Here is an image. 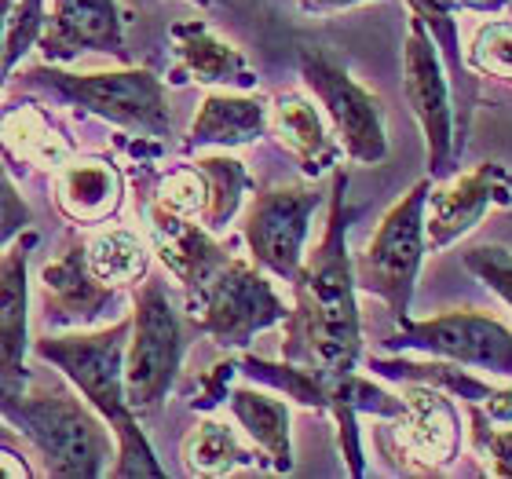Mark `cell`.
<instances>
[{"mask_svg": "<svg viewBox=\"0 0 512 479\" xmlns=\"http://www.w3.org/2000/svg\"><path fill=\"white\" fill-rule=\"evenodd\" d=\"M366 366L377 377H388V381H399V384H432L439 392H447L450 399H465V403H476V406H483L494 395V384L472 377L469 370H461L458 362L450 359L406 362V359H377V355H370Z\"/></svg>", "mask_w": 512, "mask_h": 479, "instance_id": "26", "label": "cell"}, {"mask_svg": "<svg viewBox=\"0 0 512 479\" xmlns=\"http://www.w3.org/2000/svg\"><path fill=\"white\" fill-rule=\"evenodd\" d=\"M88 249V267L96 271L107 286H136L150 271V249L147 242L128 231V227H107L85 242Z\"/></svg>", "mask_w": 512, "mask_h": 479, "instance_id": "27", "label": "cell"}, {"mask_svg": "<svg viewBox=\"0 0 512 479\" xmlns=\"http://www.w3.org/2000/svg\"><path fill=\"white\" fill-rule=\"evenodd\" d=\"M289 308L264 271L242 256H227L220 271L187 300V319L220 348H249L256 333L286 322Z\"/></svg>", "mask_w": 512, "mask_h": 479, "instance_id": "7", "label": "cell"}, {"mask_svg": "<svg viewBox=\"0 0 512 479\" xmlns=\"http://www.w3.org/2000/svg\"><path fill=\"white\" fill-rule=\"evenodd\" d=\"M187 352V322L169 286L147 271L132 293V333L125 348V395L136 417H154L169 399Z\"/></svg>", "mask_w": 512, "mask_h": 479, "instance_id": "5", "label": "cell"}, {"mask_svg": "<svg viewBox=\"0 0 512 479\" xmlns=\"http://www.w3.org/2000/svg\"><path fill=\"white\" fill-rule=\"evenodd\" d=\"M326 191L319 187H271L260 191L242 220V238L249 245L253 264L267 275L293 286L304 264V242L311 231V216L319 213Z\"/></svg>", "mask_w": 512, "mask_h": 479, "instance_id": "11", "label": "cell"}, {"mask_svg": "<svg viewBox=\"0 0 512 479\" xmlns=\"http://www.w3.org/2000/svg\"><path fill=\"white\" fill-rule=\"evenodd\" d=\"M465 267L512 308V253L505 245H472L465 253Z\"/></svg>", "mask_w": 512, "mask_h": 479, "instance_id": "32", "label": "cell"}, {"mask_svg": "<svg viewBox=\"0 0 512 479\" xmlns=\"http://www.w3.org/2000/svg\"><path fill=\"white\" fill-rule=\"evenodd\" d=\"M26 92L52 99L59 107H74L77 114H92L110 125L136 132L147 139L172 136V114L165 103V88L150 70H110V74H70L55 63L26 66L19 74Z\"/></svg>", "mask_w": 512, "mask_h": 479, "instance_id": "4", "label": "cell"}, {"mask_svg": "<svg viewBox=\"0 0 512 479\" xmlns=\"http://www.w3.org/2000/svg\"><path fill=\"white\" fill-rule=\"evenodd\" d=\"M472 421V447L491 458L494 476H512V428H494V421L483 414V406L469 403Z\"/></svg>", "mask_w": 512, "mask_h": 479, "instance_id": "33", "label": "cell"}, {"mask_svg": "<svg viewBox=\"0 0 512 479\" xmlns=\"http://www.w3.org/2000/svg\"><path fill=\"white\" fill-rule=\"evenodd\" d=\"M392 428V454L399 469L432 472L458 458V410L450 395L432 384H403V414L395 417Z\"/></svg>", "mask_w": 512, "mask_h": 479, "instance_id": "12", "label": "cell"}, {"mask_svg": "<svg viewBox=\"0 0 512 479\" xmlns=\"http://www.w3.org/2000/svg\"><path fill=\"white\" fill-rule=\"evenodd\" d=\"M227 406L246 428V436L264 450L267 465L275 472H293V439H289V406L282 399L256 388H231Z\"/></svg>", "mask_w": 512, "mask_h": 479, "instance_id": "23", "label": "cell"}, {"mask_svg": "<svg viewBox=\"0 0 512 479\" xmlns=\"http://www.w3.org/2000/svg\"><path fill=\"white\" fill-rule=\"evenodd\" d=\"M0 476H15V479H26L30 476V465H22L15 454H8V450H0Z\"/></svg>", "mask_w": 512, "mask_h": 479, "instance_id": "37", "label": "cell"}, {"mask_svg": "<svg viewBox=\"0 0 512 479\" xmlns=\"http://www.w3.org/2000/svg\"><path fill=\"white\" fill-rule=\"evenodd\" d=\"M205 176V187H209V202H205L202 224L220 235L231 220L238 216L246 194L253 191V180H249V169L238 158H224V154H209V158L194 161Z\"/></svg>", "mask_w": 512, "mask_h": 479, "instance_id": "28", "label": "cell"}, {"mask_svg": "<svg viewBox=\"0 0 512 479\" xmlns=\"http://www.w3.org/2000/svg\"><path fill=\"white\" fill-rule=\"evenodd\" d=\"M267 128L282 147L300 161L304 176L319 180L341 165V143L322 125L319 107L300 92H282L267 107Z\"/></svg>", "mask_w": 512, "mask_h": 479, "instance_id": "19", "label": "cell"}, {"mask_svg": "<svg viewBox=\"0 0 512 479\" xmlns=\"http://www.w3.org/2000/svg\"><path fill=\"white\" fill-rule=\"evenodd\" d=\"M0 147L8 158L33 165V169L59 172L70 161V143L41 107H11L0 118Z\"/></svg>", "mask_w": 512, "mask_h": 479, "instance_id": "24", "label": "cell"}, {"mask_svg": "<svg viewBox=\"0 0 512 479\" xmlns=\"http://www.w3.org/2000/svg\"><path fill=\"white\" fill-rule=\"evenodd\" d=\"M154 202L165 205L169 213L202 220L205 202H209V187H205L202 169L198 165H176V169L161 172L158 183H154Z\"/></svg>", "mask_w": 512, "mask_h": 479, "instance_id": "29", "label": "cell"}, {"mask_svg": "<svg viewBox=\"0 0 512 479\" xmlns=\"http://www.w3.org/2000/svg\"><path fill=\"white\" fill-rule=\"evenodd\" d=\"M44 293V322L48 326H92L103 315L121 308V289L107 286L103 278L88 267L85 242H74L63 256L41 271Z\"/></svg>", "mask_w": 512, "mask_h": 479, "instance_id": "15", "label": "cell"}, {"mask_svg": "<svg viewBox=\"0 0 512 479\" xmlns=\"http://www.w3.org/2000/svg\"><path fill=\"white\" fill-rule=\"evenodd\" d=\"M392 352H425L436 359H450L469 370L494 373V377H509L512 381V330L498 319L483 315V311H447L436 319L399 322L395 337H388Z\"/></svg>", "mask_w": 512, "mask_h": 479, "instance_id": "10", "label": "cell"}, {"mask_svg": "<svg viewBox=\"0 0 512 479\" xmlns=\"http://www.w3.org/2000/svg\"><path fill=\"white\" fill-rule=\"evenodd\" d=\"M143 216H147L150 227V249L176 275V282L183 286V300L202 293V286L220 271V264L231 256V249L216 242L213 231L205 224H198L191 216L169 213L154 198L143 205Z\"/></svg>", "mask_w": 512, "mask_h": 479, "instance_id": "16", "label": "cell"}, {"mask_svg": "<svg viewBox=\"0 0 512 479\" xmlns=\"http://www.w3.org/2000/svg\"><path fill=\"white\" fill-rule=\"evenodd\" d=\"M344 194H348V172L337 169L330 191V220L319 245L293 278V308L286 315V341H282V359L326 377H348L363 362L359 286L348 253L352 216Z\"/></svg>", "mask_w": 512, "mask_h": 479, "instance_id": "1", "label": "cell"}, {"mask_svg": "<svg viewBox=\"0 0 512 479\" xmlns=\"http://www.w3.org/2000/svg\"><path fill=\"white\" fill-rule=\"evenodd\" d=\"M267 132V103L235 92H213L202 99L194 114L191 132L183 139V150L202 147H249Z\"/></svg>", "mask_w": 512, "mask_h": 479, "instance_id": "22", "label": "cell"}, {"mask_svg": "<svg viewBox=\"0 0 512 479\" xmlns=\"http://www.w3.org/2000/svg\"><path fill=\"white\" fill-rule=\"evenodd\" d=\"M183 465L194 476H227V472L249 469V465H267V458L264 450H249L235 436V428L205 417L202 425H194L183 439Z\"/></svg>", "mask_w": 512, "mask_h": 479, "instance_id": "25", "label": "cell"}, {"mask_svg": "<svg viewBox=\"0 0 512 479\" xmlns=\"http://www.w3.org/2000/svg\"><path fill=\"white\" fill-rule=\"evenodd\" d=\"M235 373H238V359H227V362H220V366H213L205 377H198V388H194V395H191L194 410H202L205 414V410L227 403V392H231Z\"/></svg>", "mask_w": 512, "mask_h": 479, "instance_id": "35", "label": "cell"}, {"mask_svg": "<svg viewBox=\"0 0 512 479\" xmlns=\"http://www.w3.org/2000/svg\"><path fill=\"white\" fill-rule=\"evenodd\" d=\"M37 48L48 63H74L77 55L103 52L125 59V30H121L118 0H55L44 19Z\"/></svg>", "mask_w": 512, "mask_h": 479, "instance_id": "17", "label": "cell"}, {"mask_svg": "<svg viewBox=\"0 0 512 479\" xmlns=\"http://www.w3.org/2000/svg\"><path fill=\"white\" fill-rule=\"evenodd\" d=\"M512 0H458V8H469V11H483V15H491V11H505Z\"/></svg>", "mask_w": 512, "mask_h": 479, "instance_id": "38", "label": "cell"}, {"mask_svg": "<svg viewBox=\"0 0 512 479\" xmlns=\"http://www.w3.org/2000/svg\"><path fill=\"white\" fill-rule=\"evenodd\" d=\"M172 44L180 66L172 70V81H198L209 88H256V70L235 44L220 41L202 19H187L172 26Z\"/></svg>", "mask_w": 512, "mask_h": 479, "instance_id": "18", "label": "cell"}, {"mask_svg": "<svg viewBox=\"0 0 512 479\" xmlns=\"http://www.w3.org/2000/svg\"><path fill=\"white\" fill-rule=\"evenodd\" d=\"M4 37H8V0H0V85L8 81V63H4Z\"/></svg>", "mask_w": 512, "mask_h": 479, "instance_id": "39", "label": "cell"}, {"mask_svg": "<svg viewBox=\"0 0 512 479\" xmlns=\"http://www.w3.org/2000/svg\"><path fill=\"white\" fill-rule=\"evenodd\" d=\"M300 77L322 103L326 118L337 128L341 150L355 165H377L388 158V132H384V107L374 92H366L330 52L304 48L300 52Z\"/></svg>", "mask_w": 512, "mask_h": 479, "instance_id": "8", "label": "cell"}, {"mask_svg": "<svg viewBox=\"0 0 512 479\" xmlns=\"http://www.w3.org/2000/svg\"><path fill=\"white\" fill-rule=\"evenodd\" d=\"M494 205L512 209V172L498 161H483L443 187H432L425 205L428 249H447L465 238Z\"/></svg>", "mask_w": 512, "mask_h": 479, "instance_id": "13", "label": "cell"}, {"mask_svg": "<svg viewBox=\"0 0 512 479\" xmlns=\"http://www.w3.org/2000/svg\"><path fill=\"white\" fill-rule=\"evenodd\" d=\"M132 319H118L107 330L92 333H66V337H41L33 341V355L52 362L85 403L96 410L107 428L118 436V458L110 476L121 479H161L165 469L158 465V454L150 447L147 432L139 428L136 410L125 395V348Z\"/></svg>", "mask_w": 512, "mask_h": 479, "instance_id": "2", "label": "cell"}, {"mask_svg": "<svg viewBox=\"0 0 512 479\" xmlns=\"http://www.w3.org/2000/svg\"><path fill=\"white\" fill-rule=\"evenodd\" d=\"M465 63L476 77H502L512 81V22H487L472 37V52Z\"/></svg>", "mask_w": 512, "mask_h": 479, "instance_id": "30", "label": "cell"}, {"mask_svg": "<svg viewBox=\"0 0 512 479\" xmlns=\"http://www.w3.org/2000/svg\"><path fill=\"white\" fill-rule=\"evenodd\" d=\"M406 4L417 19L425 22V30L432 33V41L439 48V59L447 66L450 92H454V154L461 161V150H465L472 132V114L480 107V88H476V74L465 63V52H461L458 41V22H454L458 0H406Z\"/></svg>", "mask_w": 512, "mask_h": 479, "instance_id": "20", "label": "cell"}, {"mask_svg": "<svg viewBox=\"0 0 512 479\" xmlns=\"http://www.w3.org/2000/svg\"><path fill=\"white\" fill-rule=\"evenodd\" d=\"M432 191V176L410 187L399 202L384 213L381 227L374 231L370 245L363 249L355 264V286L363 293H374L388 304L395 326L410 319V300H414L417 275L428 253V231H425V205Z\"/></svg>", "mask_w": 512, "mask_h": 479, "instance_id": "6", "label": "cell"}, {"mask_svg": "<svg viewBox=\"0 0 512 479\" xmlns=\"http://www.w3.org/2000/svg\"><path fill=\"white\" fill-rule=\"evenodd\" d=\"M30 224H33L30 205L22 202V194L15 191L8 169L0 165V249H8L11 238H19Z\"/></svg>", "mask_w": 512, "mask_h": 479, "instance_id": "34", "label": "cell"}, {"mask_svg": "<svg viewBox=\"0 0 512 479\" xmlns=\"http://www.w3.org/2000/svg\"><path fill=\"white\" fill-rule=\"evenodd\" d=\"M403 96L414 110L417 125L425 132L428 147V176L432 183L458 169L454 154V92H450L447 66L439 59V48L425 22L410 19L403 44Z\"/></svg>", "mask_w": 512, "mask_h": 479, "instance_id": "9", "label": "cell"}, {"mask_svg": "<svg viewBox=\"0 0 512 479\" xmlns=\"http://www.w3.org/2000/svg\"><path fill=\"white\" fill-rule=\"evenodd\" d=\"M198 8H220V4H227V0H194Z\"/></svg>", "mask_w": 512, "mask_h": 479, "instance_id": "40", "label": "cell"}, {"mask_svg": "<svg viewBox=\"0 0 512 479\" xmlns=\"http://www.w3.org/2000/svg\"><path fill=\"white\" fill-rule=\"evenodd\" d=\"M0 417L44 458L48 476L96 479L118 458L107 421L66 388H33L0 395Z\"/></svg>", "mask_w": 512, "mask_h": 479, "instance_id": "3", "label": "cell"}, {"mask_svg": "<svg viewBox=\"0 0 512 479\" xmlns=\"http://www.w3.org/2000/svg\"><path fill=\"white\" fill-rule=\"evenodd\" d=\"M37 235L30 227L8 253H0V395H19L30 384V253Z\"/></svg>", "mask_w": 512, "mask_h": 479, "instance_id": "14", "label": "cell"}, {"mask_svg": "<svg viewBox=\"0 0 512 479\" xmlns=\"http://www.w3.org/2000/svg\"><path fill=\"white\" fill-rule=\"evenodd\" d=\"M125 202V176L110 158H70L55 180V205L70 224H107Z\"/></svg>", "mask_w": 512, "mask_h": 479, "instance_id": "21", "label": "cell"}, {"mask_svg": "<svg viewBox=\"0 0 512 479\" xmlns=\"http://www.w3.org/2000/svg\"><path fill=\"white\" fill-rule=\"evenodd\" d=\"M44 0H8V37H4V63L8 74L26 59L30 48H37V37L44 30Z\"/></svg>", "mask_w": 512, "mask_h": 479, "instance_id": "31", "label": "cell"}, {"mask_svg": "<svg viewBox=\"0 0 512 479\" xmlns=\"http://www.w3.org/2000/svg\"><path fill=\"white\" fill-rule=\"evenodd\" d=\"M300 8L311 11V15H322V11H341V8H355V4H370V0H297Z\"/></svg>", "mask_w": 512, "mask_h": 479, "instance_id": "36", "label": "cell"}]
</instances>
